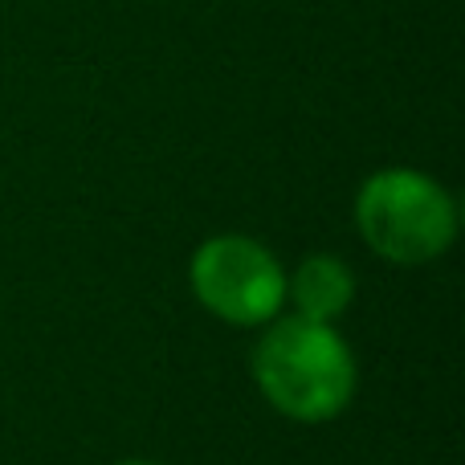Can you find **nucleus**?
<instances>
[{"label":"nucleus","mask_w":465,"mask_h":465,"mask_svg":"<svg viewBox=\"0 0 465 465\" xmlns=\"http://www.w3.org/2000/svg\"><path fill=\"white\" fill-rule=\"evenodd\" d=\"M286 298L294 302L298 319L335 322L355 298V273L339 257L314 253L286 278Z\"/></svg>","instance_id":"20e7f679"},{"label":"nucleus","mask_w":465,"mask_h":465,"mask_svg":"<svg viewBox=\"0 0 465 465\" xmlns=\"http://www.w3.org/2000/svg\"><path fill=\"white\" fill-rule=\"evenodd\" d=\"M253 380L262 396L290 420L319 425L351 404L355 355L331 322L278 319L253 347Z\"/></svg>","instance_id":"f257e3e1"},{"label":"nucleus","mask_w":465,"mask_h":465,"mask_svg":"<svg viewBox=\"0 0 465 465\" xmlns=\"http://www.w3.org/2000/svg\"><path fill=\"white\" fill-rule=\"evenodd\" d=\"M360 237L384 262L425 265L458 237V204L433 176L417 168H384L355 196Z\"/></svg>","instance_id":"f03ea898"},{"label":"nucleus","mask_w":465,"mask_h":465,"mask_svg":"<svg viewBox=\"0 0 465 465\" xmlns=\"http://www.w3.org/2000/svg\"><path fill=\"white\" fill-rule=\"evenodd\" d=\"M119 465H160V461H119Z\"/></svg>","instance_id":"39448f33"},{"label":"nucleus","mask_w":465,"mask_h":465,"mask_svg":"<svg viewBox=\"0 0 465 465\" xmlns=\"http://www.w3.org/2000/svg\"><path fill=\"white\" fill-rule=\"evenodd\" d=\"M196 302L232 327H265L286 302V270L253 237L221 232L204 241L188 265Z\"/></svg>","instance_id":"7ed1b4c3"}]
</instances>
